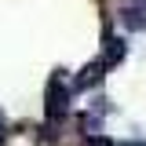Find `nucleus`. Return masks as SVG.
Segmentation results:
<instances>
[{
	"label": "nucleus",
	"mask_w": 146,
	"mask_h": 146,
	"mask_svg": "<svg viewBox=\"0 0 146 146\" xmlns=\"http://www.w3.org/2000/svg\"><path fill=\"white\" fill-rule=\"evenodd\" d=\"M66 110H70V84L55 73L51 80H48V121L66 117Z\"/></svg>",
	"instance_id": "1"
},
{
	"label": "nucleus",
	"mask_w": 146,
	"mask_h": 146,
	"mask_svg": "<svg viewBox=\"0 0 146 146\" xmlns=\"http://www.w3.org/2000/svg\"><path fill=\"white\" fill-rule=\"evenodd\" d=\"M102 70H106L102 62H91V66H84L73 88H99V84H102Z\"/></svg>",
	"instance_id": "3"
},
{
	"label": "nucleus",
	"mask_w": 146,
	"mask_h": 146,
	"mask_svg": "<svg viewBox=\"0 0 146 146\" xmlns=\"http://www.w3.org/2000/svg\"><path fill=\"white\" fill-rule=\"evenodd\" d=\"M124 55H128V44H124V36H113L106 33V48H102V66H117V62H124Z\"/></svg>",
	"instance_id": "2"
},
{
	"label": "nucleus",
	"mask_w": 146,
	"mask_h": 146,
	"mask_svg": "<svg viewBox=\"0 0 146 146\" xmlns=\"http://www.w3.org/2000/svg\"><path fill=\"white\" fill-rule=\"evenodd\" d=\"M121 18H124V26H131V29H146V4H131V7H124Z\"/></svg>",
	"instance_id": "4"
},
{
	"label": "nucleus",
	"mask_w": 146,
	"mask_h": 146,
	"mask_svg": "<svg viewBox=\"0 0 146 146\" xmlns=\"http://www.w3.org/2000/svg\"><path fill=\"white\" fill-rule=\"evenodd\" d=\"M0 139H4V117H0Z\"/></svg>",
	"instance_id": "5"
}]
</instances>
